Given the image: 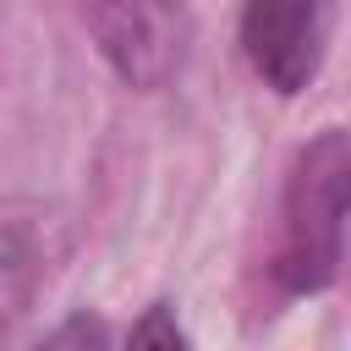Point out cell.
Wrapping results in <instances>:
<instances>
[{"label":"cell","mask_w":351,"mask_h":351,"mask_svg":"<svg viewBox=\"0 0 351 351\" xmlns=\"http://www.w3.org/2000/svg\"><path fill=\"white\" fill-rule=\"evenodd\" d=\"M329 11L307 0H258L241 11V49L274 93H302L324 60Z\"/></svg>","instance_id":"obj_3"},{"label":"cell","mask_w":351,"mask_h":351,"mask_svg":"<svg viewBox=\"0 0 351 351\" xmlns=\"http://www.w3.org/2000/svg\"><path fill=\"white\" fill-rule=\"evenodd\" d=\"M33 351H110V329L99 313H71L66 324H55Z\"/></svg>","instance_id":"obj_5"},{"label":"cell","mask_w":351,"mask_h":351,"mask_svg":"<svg viewBox=\"0 0 351 351\" xmlns=\"http://www.w3.org/2000/svg\"><path fill=\"white\" fill-rule=\"evenodd\" d=\"M27 274H33V252H27V247H22V236L11 230V236L0 241V329L11 324L16 302L27 296Z\"/></svg>","instance_id":"obj_4"},{"label":"cell","mask_w":351,"mask_h":351,"mask_svg":"<svg viewBox=\"0 0 351 351\" xmlns=\"http://www.w3.org/2000/svg\"><path fill=\"white\" fill-rule=\"evenodd\" d=\"M346 176H351V148L340 126H324L302 154L285 181V225H280V252L274 274L291 296H313L335 285L340 252H346Z\"/></svg>","instance_id":"obj_1"},{"label":"cell","mask_w":351,"mask_h":351,"mask_svg":"<svg viewBox=\"0 0 351 351\" xmlns=\"http://www.w3.org/2000/svg\"><path fill=\"white\" fill-rule=\"evenodd\" d=\"M88 33L99 38V55L110 60V71L126 88H165V77L181 60V27L186 16L170 5H143V0H110V5H88L82 11Z\"/></svg>","instance_id":"obj_2"},{"label":"cell","mask_w":351,"mask_h":351,"mask_svg":"<svg viewBox=\"0 0 351 351\" xmlns=\"http://www.w3.org/2000/svg\"><path fill=\"white\" fill-rule=\"evenodd\" d=\"M126 351H186V329H181V324H176V313L159 302V307H148V313L137 318V329H132Z\"/></svg>","instance_id":"obj_6"}]
</instances>
